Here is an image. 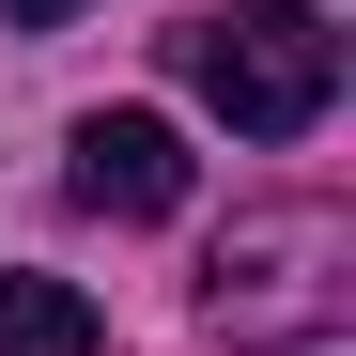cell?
<instances>
[{
	"mask_svg": "<svg viewBox=\"0 0 356 356\" xmlns=\"http://www.w3.org/2000/svg\"><path fill=\"white\" fill-rule=\"evenodd\" d=\"M63 186L93 217H170V202H186V140H170L155 108H93V124L63 140Z\"/></svg>",
	"mask_w": 356,
	"mask_h": 356,
	"instance_id": "2",
	"label": "cell"
},
{
	"mask_svg": "<svg viewBox=\"0 0 356 356\" xmlns=\"http://www.w3.org/2000/svg\"><path fill=\"white\" fill-rule=\"evenodd\" d=\"M186 78L232 140H310L341 108V31H325V0H232L186 31Z\"/></svg>",
	"mask_w": 356,
	"mask_h": 356,
	"instance_id": "1",
	"label": "cell"
},
{
	"mask_svg": "<svg viewBox=\"0 0 356 356\" xmlns=\"http://www.w3.org/2000/svg\"><path fill=\"white\" fill-rule=\"evenodd\" d=\"M0 16H16V31H63V16H78V0H0Z\"/></svg>",
	"mask_w": 356,
	"mask_h": 356,
	"instance_id": "4",
	"label": "cell"
},
{
	"mask_svg": "<svg viewBox=\"0 0 356 356\" xmlns=\"http://www.w3.org/2000/svg\"><path fill=\"white\" fill-rule=\"evenodd\" d=\"M0 356H93V294L78 279H0Z\"/></svg>",
	"mask_w": 356,
	"mask_h": 356,
	"instance_id": "3",
	"label": "cell"
}]
</instances>
